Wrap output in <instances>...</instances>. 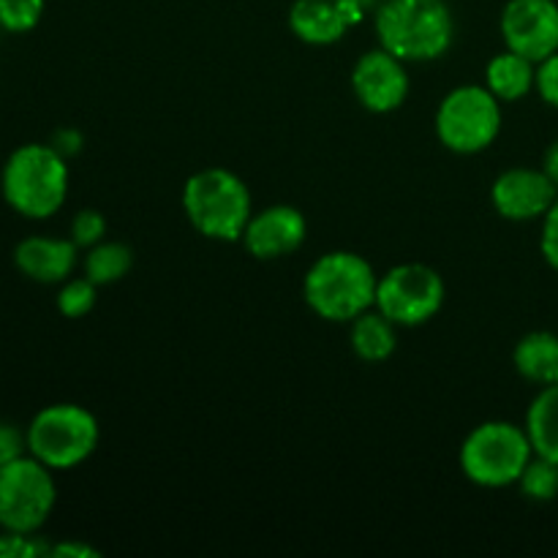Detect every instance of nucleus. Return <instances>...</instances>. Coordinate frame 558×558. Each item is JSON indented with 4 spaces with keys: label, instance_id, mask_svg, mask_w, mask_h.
<instances>
[{
    "label": "nucleus",
    "instance_id": "obj_1",
    "mask_svg": "<svg viewBox=\"0 0 558 558\" xmlns=\"http://www.w3.org/2000/svg\"><path fill=\"white\" fill-rule=\"evenodd\" d=\"M3 199L16 216L31 221H47L69 196V163L52 145L31 142L20 145L0 172Z\"/></svg>",
    "mask_w": 558,
    "mask_h": 558
},
{
    "label": "nucleus",
    "instance_id": "obj_2",
    "mask_svg": "<svg viewBox=\"0 0 558 558\" xmlns=\"http://www.w3.org/2000/svg\"><path fill=\"white\" fill-rule=\"evenodd\" d=\"M376 36L403 63H425L450 49L456 20L445 0H385L376 11Z\"/></svg>",
    "mask_w": 558,
    "mask_h": 558
},
{
    "label": "nucleus",
    "instance_id": "obj_3",
    "mask_svg": "<svg viewBox=\"0 0 558 558\" xmlns=\"http://www.w3.org/2000/svg\"><path fill=\"white\" fill-rule=\"evenodd\" d=\"M376 278L368 259L352 251H332L308 267L303 298L327 322H352L376 305Z\"/></svg>",
    "mask_w": 558,
    "mask_h": 558
},
{
    "label": "nucleus",
    "instance_id": "obj_4",
    "mask_svg": "<svg viewBox=\"0 0 558 558\" xmlns=\"http://www.w3.org/2000/svg\"><path fill=\"white\" fill-rule=\"evenodd\" d=\"M183 210L191 227L210 240H243L254 207L251 191L234 172L221 167L202 169L183 185Z\"/></svg>",
    "mask_w": 558,
    "mask_h": 558
},
{
    "label": "nucleus",
    "instance_id": "obj_5",
    "mask_svg": "<svg viewBox=\"0 0 558 558\" xmlns=\"http://www.w3.org/2000/svg\"><path fill=\"white\" fill-rule=\"evenodd\" d=\"M534 458L526 428L507 420L477 425L461 445V469L480 488H507Z\"/></svg>",
    "mask_w": 558,
    "mask_h": 558
},
{
    "label": "nucleus",
    "instance_id": "obj_6",
    "mask_svg": "<svg viewBox=\"0 0 558 558\" xmlns=\"http://www.w3.org/2000/svg\"><path fill=\"white\" fill-rule=\"evenodd\" d=\"M27 452L49 466L52 472H65L96 452L98 420L80 403H52L44 407L27 425Z\"/></svg>",
    "mask_w": 558,
    "mask_h": 558
},
{
    "label": "nucleus",
    "instance_id": "obj_7",
    "mask_svg": "<svg viewBox=\"0 0 558 558\" xmlns=\"http://www.w3.org/2000/svg\"><path fill=\"white\" fill-rule=\"evenodd\" d=\"M58 501L52 469L31 452L0 469V529L36 534Z\"/></svg>",
    "mask_w": 558,
    "mask_h": 558
},
{
    "label": "nucleus",
    "instance_id": "obj_8",
    "mask_svg": "<svg viewBox=\"0 0 558 558\" xmlns=\"http://www.w3.org/2000/svg\"><path fill=\"white\" fill-rule=\"evenodd\" d=\"M501 131V101L480 85H463L447 93L436 112L441 145L461 156L485 150Z\"/></svg>",
    "mask_w": 558,
    "mask_h": 558
},
{
    "label": "nucleus",
    "instance_id": "obj_9",
    "mask_svg": "<svg viewBox=\"0 0 558 558\" xmlns=\"http://www.w3.org/2000/svg\"><path fill=\"white\" fill-rule=\"evenodd\" d=\"M441 305H445V281L434 267L420 262L392 267L376 283V311H381L392 325H425L439 314Z\"/></svg>",
    "mask_w": 558,
    "mask_h": 558
},
{
    "label": "nucleus",
    "instance_id": "obj_10",
    "mask_svg": "<svg viewBox=\"0 0 558 558\" xmlns=\"http://www.w3.org/2000/svg\"><path fill=\"white\" fill-rule=\"evenodd\" d=\"M501 36L507 49L543 63L558 52L556 0H510L501 11Z\"/></svg>",
    "mask_w": 558,
    "mask_h": 558
},
{
    "label": "nucleus",
    "instance_id": "obj_11",
    "mask_svg": "<svg viewBox=\"0 0 558 558\" xmlns=\"http://www.w3.org/2000/svg\"><path fill=\"white\" fill-rule=\"evenodd\" d=\"M352 90L368 112H396L409 96L407 65L381 47L365 52L352 69Z\"/></svg>",
    "mask_w": 558,
    "mask_h": 558
},
{
    "label": "nucleus",
    "instance_id": "obj_12",
    "mask_svg": "<svg viewBox=\"0 0 558 558\" xmlns=\"http://www.w3.org/2000/svg\"><path fill=\"white\" fill-rule=\"evenodd\" d=\"M556 199L558 189L545 169H507L496 178L494 189H490V202H494L496 213L501 218H510V221L545 218V213L554 207Z\"/></svg>",
    "mask_w": 558,
    "mask_h": 558
},
{
    "label": "nucleus",
    "instance_id": "obj_13",
    "mask_svg": "<svg viewBox=\"0 0 558 558\" xmlns=\"http://www.w3.org/2000/svg\"><path fill=\"white\" fill-rule=\"evenodd\" d=\"M308 223L305 216L292 205H270L251 216L243 232V245L256 259H278L289 256L305 243Z\"/></svg>",
    "mask_w": 558,
    "mask_h": 558
},
{
    "label": "nucleus",
    "instance_id": "obj_14",
    "mask_svg": "<svg viewBox=\"0 0 558 558\" xmlns=\"http://www.w3.org/2000/svg\"><path fill=\"white\" fill-rule=\"evenodd\" d=\"M80 262V245L74 240L47 238V234H33L20 240L14 248V265L25 278L36 283H63L69 281Z\"/></svg>",
    "mask_w": 558,
    "mask_h": 558
},
{
    "label": "nucleus",
    "instance_id": "obj_15",
    "mask_svg": "<svg viewBox=\"0 0 558 558\" xmlns=\"http://www.w3.org/2000/svg\"><path fill=\"white\" fill-rule=\"evenodd\" d=\"M289 27L300 41L330 47L341 41L352 25L338 0H294L289 11Z\"/></svg>",
    "mask_w": 558,
    "mask_h": 558
},
{
    "label": "nucleus",
    "instance_id": "obj_16",
    "mask_svg": "<svg viewBox=\"0 0 558 558\" xmlns=\"http://www.w3.org/2000/svg\"><path fill=\"white\" fill-rule=\"evenodd\" d=\"M534 65H537L534 60L523 58V54L512 52V49L494 54L488 69H485V87L499 101H518L532 87H537V69Z\"/></svg>",
    "mask_w": 558,
    "mask_h": 558
},
{
    "label": "nucleus",
    "instance_id": "obj_17",
    "mask_svg": "<svg viewBox=\"0 0 558 558\" xmlns=\"http://www.w3.org/2000/svg\"><path fill=\"white\" fill-rule=\"evenodd\" d=\"M518 374L534 385H556L558 381V336L548 330L529 332L518 341L512 352Z\"/></svg>",
    "mask_w": 558,
    "mask_h": 558
},
{
    "label": "nucleus",
    "instance_id": "obj_18",
    "mask_svg": "<svg viewBox=\"0 0 558 558\" xmlns=\"http://www.w3.org/2000/svg\"><path fill=\"white\" fill-rule=\"evenodd\" d=\"M526 434L532 439L534 456L558 463V381L543 387L526 414Z\"/></svg>",
    "mask_w": 558,
    "mask_h": 558
},
{
    "label": "nucleus",
    "instance_id": "obj_19",
    "mask_svg": "<svg viewBox=\"0 0 558 558\" xmlns=\"http://www.w3.org/2000/svg\"><path fill=\"white\" fill-rule=\"evenodd\" d=\"M398 347L396 325L381 311H365L352 319V349L365 363H385Z\"/></svg>",
    "mask_w": 558,
    "mask_h": 558
},
{
    "label": "nucleus",
    "instance_id": "obj_20",
    "mask_svg": "<svg viewBox=\"0 0 558 558\" xmlns=\"http://www.w3.org/2000/svg\"><path fill=\"white\" fill-rule=\"evenodd\" d=\"M134 265V251L118 240H101L85 254V276L96 287H109L118 283Z\"/></svg>",
    "mask_w": 558,
    "mask_h": 558
},
{
    "label": "nucleus",
    "instance_id": "obj_21",
    "mask_svg": "<svg viewBox=\"0 0 558 558\" xmlns=\"http://www.w3.org/2000/svg\"><path fill=\"white\" fill-rule=\"evenodd\" d=\"M523 496L532 501H554L558 496V463L548 461L543 456H534L529 466L523 469L521 480Z\"/></svg>",
    "mask_w": 558,
    "mask_h": 558
},
{
    "label": "nucleus",
    "instance_id": "obj_22",
    "mask_svg": "<svg viewBox=\"0 0 558 558\" xmlns=\"http://www.w3.org/2000/svg\"><path fill=\"white\" fill-rule=\"evenodd\" d=\"M98 287L87 276L82 278H69V281L60 283L58 292V311L69 319H80V316H87L93 308H96Z\"/></svg>",
    "mask_w": 558,
    "mask_h": 558
},
{
    "label": "nucleus",
    "instance_id": "obj_23",
    "mask_svg": "<svg viewBox=\"0 0 558 558\" xmlns=\"http://www.w3.org/2000/svg\"><path fill=\"white\" fill-rule=\"evenodd\" d=\"M44 0H0V31L27 33L41 22Z\"/></svg>",
    "mask_w": 558,
    "mask_h": 558
},
{
    "label": "nucleus",
    "instance_id": "obj_24",
    "mask_svg": "<svg viewBox=\"0 0 558 558\" xmlns=\"http://www.w3.org/2000/svg\"><path fill=\"white\" fill-rule=\"evenodd\" d=\"M104 234H107V218L98 210H80L71 218V240H74L80 248H93L96 243H101Z\"/></svg>",
    "mask_w": 558,
    "mask_h": 558
},
{
    "label": "nucleus",
    "instance_id": "obj_25",
    "mask_svg": "<svg viewBox=\"0 0 558 558\" xmlns=\"http://www.w3.org/2000/svg\"><path fill=\"white\" fill-rule=\"evenodd\" d=\"M49 556L47 545H41V539L36 534H22V532H5L0 534V558H36V556Z\"/></svg>",
    "mask_w": 558,
    "mask_h": 558
},
{
    "label": "nucleus",
    "instance_id": "obj_26",
    "mask_svg": "<svg viewBox=\"0 0 558 558\" xmlns=\"http://www.w3.org/2000/svg\"><path fill=\"white\" fill-rule=\"evenodd\" d=\"M22 456H27V430L0 420V469L9 466Z\"/></svg>",
    "mask_w": 558,
    "mask_h": 558
},
{
    "label": "nucleus",
    "instance_id": "obj_27",
    "mask_svg": "<svg viewBox=\"0 0 558 558\" xmlns=\"http://www.w3.org/2000/svg\"><path fill=\"white\" fill-rule=\"evenodd\" d=\"M537 90L550 107L558 109V52L537 63Z\"/></svg>",
    "mask_w": 558,
    "mask_h": 558
},
{
    "label": "nucleus",
    "instance_id": "obj_28",
    "mask_svg": "<svg viewBox=\"0 0 558 558\" xmlns=\"http://www.w3.org/2000/svg\"><path fill=\"white\" fill-rule=\"evenodd\" d=\"M539 245H543V256L554 270H558V199L554 202L548 213L543 218V238H539Z\"/></svg>",
    "mask_w": 558,
    "mask_h": 558
},
{
    "label": "nucleus",
    "instance_id": "obj_29",
    "mask_svg": "<svg viewBox=\"0 0 558 558\" xmlns=\"http://www.w3.org/2000/svg\"><path fill=\"white\" fill-rule=\"evenodd\" d=\"M49 145H52L60 156L69 158V156H76V153L82 150V136H80V131L63 129L52 136V142H49Z\"/></svg>",
    "mask_w": 558,
    "mask_h": 558
},
{
    "label": "nucleus",
    "instance_id": "obj_30",
    "mask_svg": "<svg viewBox=\"0 0 558 558\" xmlns=\"http://www.w3.org/2000/svg\"><path fill=\"white\" fill-rule=\"evenodd\" d=\"M49 556H63V558H98V550L85 543H58L49 548Z\"/></svg>",
    "mask_w": 558,
    "mask_h": 558
},
{
    "label": "nucleus",
    "instance_id": "obj_31",
    "mask_svg": "<svg viewBox=\"0 0 558 558\" xmlns=\"http://www.w3.org/2000/svg\"><path fill=\"white\" fill-rule=\"evenodd\" d=\"M376 0H338V5L343 9V14H347L349 25H357V22H363L365 11L374 5Z\"/></svg>",
    "mask_w": 558,
    "mask_h": 558
},
{
    "label": "nucleus",
    "instance_id": "obj_32",
    "mask_svg": "<svg viewBox=\"0 0 558 558\" xmlns=\"http://www.w3.org/2000/svg\"><path fill=\"white\" fill-rule=\"evenodd\" d=\"M545 172H548V178L554 180V185L558 189V142L548 147V153H545Z\"/></svg>",
    "mask_w": 558,
    "mask_h": 558
}]
</instances>
